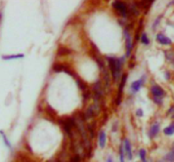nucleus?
<instances>
[{
  "label": "nucleus",
  "mask_w": 174,
  "mask_h": 162,
  "mask_svg": "<svg viewBox=\"0 0 174 162\" xmlns=\"http://www.w3.org/2000/svg\"><path fill=\"white\" fill-rule=\"evenodd\" d=\"M0 18H1V14H0Z\"/></svg>",
  "instance_id": "24"
},
{
  "label": "nucleus",
  "mask_w": 174,
  "mask_h": 162,
  "mask_svg": "<svg viewBox=\"0 0 174 162\" xmlns=\"http://www.w3.org/2000/svg\"><path fill=\"white\" fill-rule=\"evenodd\" d=\"M144 77L140 78V79H138V80H136V81H133L131 84V89L133 90L134 92H137V91L140 89V87L142 86V84H144Z\"/></svg>",
  "instance_id": "8"
},
{
  "label": "nucleus",
  "mask_w": 174,
  "mask_h": 162,
  "mask_svg": "<svg viewBox=\"0 0 174 162\" xmlns=\"http://www.w3.org/2000/svg\"><path fill=\"white\" fill-rule=\"evenodd\" d=\"M150 90H152V93H153V96H154V98L159 99V100H161L166 93L165 90L159 85H153L152 88H150Z\"/></svg>",
  "instance_id": "4"
},
{
  "label": "nucleus",
  "mask_w": 174,
  "mask_h": 162,
  "mask_svg": "<svg viewBox=\"0 0 174 162\" xmlns=\"http://www.w3.org/2000/svg\"><path fill=\"white\" fill-rule=\"evenodd\" d=\"M126 80H127V75L123 74V75H122V77H121V83H120V85H119L118 92H117V99H116V105L117 106H119L121 104L122 93H123V88H124V86H125Z\"/></svg>",
  "instance_id": "3"
},
{
  "label": "nucleus",
  "mask_w": 174,
  "mask_h": 162,
  "mask_svg": "<svg viewBox=\"0 0 174 162\" xmlns=\"http://www.w3.org/2000/svg\"><path fill=\"white\" fill-rule=\"evenodd\" d=\"M140 40H141V42L145 44V45H147V44H150V40L149 38H147V35L145 33H142L141 36H140Z\"/></svg>",
  "instance_id": "18"
},
{
  "label": "nucleus",
  "mask_w": 174,
  "mask_h": 162,
  "mask_svg": "<svg viewBox=\"0 0 174 162\" xmlns=\"http://www.w3.org/2000/svg\"><path fill=\"white\" fill-rule=\"evenodd\" d=\"M0 134H1V135H2V138H3V142L5 144V146H6L7 148L11 149V144H10V142L8 141V138H7L6 135L4 134V132L2 131V130H0Z\"/></svg>",
  "instance_id": "15"
},
{
  "label": "nucleus",
  "mask_w": 174,
  "mask_h": 162,
  "mask_svg": "<svg viewBox=\"0 0 174 162\" xmlns=\"http://www.w3.org/2000/svg\"><path fill=\"white\" fill-rule=\"evenodd\" d=\"M123 149H124V153L126 154L127 158L129 160H131L133 155H132V148H131V144H130V141L128 138H125L124 140V143H123Z\"/></svg>",
  "instance_id": "6"
},
{
  "label": "nucleus",
  "mask_w": 174,
  "mask_h": 162,
  "mask_svg": "<svg viewBox=\"0 0 174 162\" xmlns=\"http://www.w3.org/2000/svg\"><path fill=\"white\" fill-rule=\"evenodd\" d=\"M124 35H125V40H126V57H129L132 51V40L130 37V34L127 32V30L124 31Z\"/></svg>",
  "instance_id": "5"
},
{
  "label": "nucleus",
  "mask_w": 174,
  "mask_h": 162,
  "mask_svg": "<svg viewBox=\"0 0 174 162\" xmlns=\"http://www.w3.org/2000/svg\"><path fill=\"white\" fill-rule=\"evenodd\" d=\"M139 157L141 162H147V151L144 149H140L139 150Z\"/></svg>",
  "instance_id": "16"
},
{
  "label": "nucleus",
  "mask_w": 174,
  "mask_h": 162,
  "mask_svg": "<svg viewBox=\"0 0 174 162\" xmlns=\"http://www.w3.org/2000/svg\"><path fill=\"white\" fill-rule=\"evenodd\" d=\"M113 7L115 8L116 10H118L119 12L121 14V15L123 18H126L127 17V12H128V9H127V5L122 1H114L113 3Z\"/></svg>",
  "instance_id": "2"
},
{
  "label": "nucleus",
  "mask_w": 174,
  "mask_h": 162,
  "mask_svg": "<svg viewBox=\"0 0 174 162\" xmlns=\"http://www.w3.org/2000/svg\"><path fill=\"white\" fill-rule=\"evenodd\" d=\"M165 78H166V79H167V80H169V79H170V74H169V73H168V72H166V73H165Z\"/></svg>",
  "instance_id": "22"
},
{
  "label": "nucleus",
  "mask_w": 174,
  "mask_h": 162,
  "mask_svg": "<svg viewBox=\"0 0 174 162\" xmlns=\"http://www.w3.org/2000/svg\"><path fill=\"white\" fill-rule=\"evenodd\" d=\"M164 134L166 135H172L174 134V122L172 124H170L169 126H167L166 128H164Z\"/></svg>",
  "instance_id": "12"
},
{
  "label": "nucleus",
  "mask_w": 174,
  "mask_h": 162,
  "mask_svg": "<svg viewBox=\"0 0 174 162\" xmlns=\"http://www.w3.org/2000/svg\"><path fill=\"white\" fill-rule=\"evenodd\" d=\"M165 160L168 162H174V150L171 151L165 156Z\"/></svg>",
  "instance_id": "17"
},
{
  "label": "nucleus",
  "mask_w": 174,
  "mask_h": 162,
  "mask_svg": "<svg viewBox=\"0 0 174 162\" xmlns=\"http://www.w3.org/2000/svg\"><path fill=\"white\" fill-rule=\"evenodd\" d=\"M106 60H108L109 68H110L111 74H112V76H113L114 82H117V81L120 79L122 61H123V59H117V57H108Z\"/></svg>",
  "instance_id": "1"
},
{
  "label": "nucleus",
  "mask_w": 174,
  "mask_h": 162,
  "mask_svg": "<svg viewBox=\"0 0 174 162\" xmlns=\"http://www.w3.org/2000/svg\"><path fill=\"white\" fill-rule=\"evenodd\" d=\"M106 132L103 130H100V134H98V145L100 147L103 149L106 147Z\"/></svg>",
  "instance_id": "9"
},
{
  "label": "nucleus",
  "mask_w": 174,
  "mask_h": 162,
  "mask_svg": "<svg viewBox=\"0 0 174 162\" xmlns=\"http://www.w3.org/2000/svg\"><path fill=\"white\" fill-rule=\"evenodd\" d=\"M77 84H78V86H79L81 90L86 89V87H87L86 84H85V82H83L81 79H77Z\"/></svg>",
  "instance_id": "19"
},
{
  "label": "nucleus",
  "mask_w": 174,
  "mask_h": 162,
  "mask_svg": "<svg viewBox=\"0 0 174 162\" xmlns=\"http://www.w3.org/2000/svg\"><path fill=\"white\" fill-rule=\"evenodd\" d=\"M66 66L63 64H54L52 69L54 70L55 72H65V70H66Z\"/></svg>",
  "instance_id": "13"
},
{
  "label": "nucleus",
  "mask_w": 174,
  "mask_h": 162,
  "mask_svg": "<svg viewBox=\"0 0 174 162\" xmlns=\"http://www.w3.org/2000/svg\"><path fill=\"white\" fill-rule=\"evenodd\" d=\"M25 56L22 53L19 54H10V56H2V60H17V59H23Z\"/></svg>",
  "instance_id": "11"
},
{
  "label": "nucleus",
  "mask_w": 174,
  "mask_h": 162,
  "mask_svg": "<svg viewBox=\"0 0 174 162\" xmlns=\"http://www.w3.org/2000/svg\"><path fill=\"white\" fill-rule=\"evenodd\" d=\"M135 114H136V116H138V117H142V116H144V112H142L141 109H137L136 112H135Z\"/></svg>",
  "instance_id": "21"
},
{
  "label": "nucleus",
  "mask_w": 174,
  "mask_h": 162,
  "mask_svg": "<svg viewBox=\"0 0 174 162\" xmlns=\"http://www.w3.org/2000/svg\"><path fill=\"white\" fill-rule=\"evenodd\" d=\"M70 53H71V50H70L69 48L65 47V46H59V48L58 50L59 56H65V54H69Z\"/></svg>",
  "instance_id": "14"
},
{
  "label": "nucleus",
  "mask_w": 174,
  "mask_h": 162,
  "mask_svg": "<svg viewBox=\"0 0 174 162\" xmlns=\"http://www.w3.org/2000/svg\"><path fill=\"white\" fill-rule=\"evenodd\" d=\"M106 162H113V159H112V157H109L108 161H106Z\"/></svg>",
  "instance_id": "23"
},
{
  "label": "nucleus",
  "mask_w": 174,
  "mask_h": 162,
  "mask_svg": "<svg viewBox=\"0 0 174 162\" xmlns=\"http://www.w3.org/2000/svg\"><path fill=\"white\" fill-rule=\"evenodd\" d=\"M160 130V124L159 123H154L150 127V138H154L156 135L158 134Z\"/></svg>",
  "instance_id": "10"
},
{
  "label": "nucleus",
  "mask_w": 174,
  "mask_h": 162,
  "mask_svg": "<svg viewBox=\"0 0 174 162\" xmlns=\"http://www.w3.org/2000/svg\"><path fill=\"white\" fill-rule=\"evenodd\" d=\"M156 39H157L158 42H159L160 44H163V45H170V44L172 43L171 39L168 38L167 36H165L164 34H162V33L158 34L157 37H156Z\"/></svg>",
  "instance_id": "7"
},
{
  "label": "nucleus",
  "mask_w": 174,
  "mask_h": 162,
  "mask_svg": "<svg viewBox=\"0 0 174 162\" xmlns=\"http://www.w3.org/2000/svg\"><path fill=\"white\" fill-rule=\"evenodd\" d=\"M168 115H169L172 119H174V106H172L169 110H168Z\"/></svg>",
  "instance_id": "20"
}]
</instances>
